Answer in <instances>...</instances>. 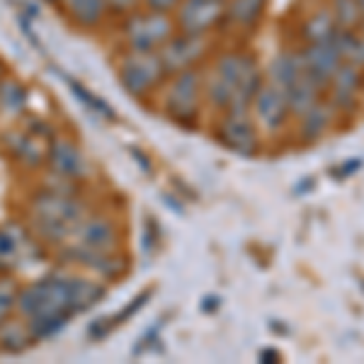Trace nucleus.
Returning <instances> with one entry per match:
<instances>
[{
    "instance_id": "ddd939ff",
    "label": "nucleus",
    "mask_w": 364,
    "mask_h": 364,
    "mask_svg": "<svg viewBox=\"0 0 364 364\" xmlns=\"http://www.w3.org/2000/svg\"><path fill=\"white\" fill-rule=\"evenodd\" d=\"M301 61L311 78L318 85H323L336 75V70L340 68V61H343V54H340L336 42H323V44L309 46L306 54L301 56Z\"/></svg>"
},
{
    "instance_id": "1a4fd4ad",
    "label": "nucleus",
    "mask_w": 364,
    "mask_h": 364,
    "mask_svg": "<svg viewBox=\"0 0 364 364\" xmlns=\"http://www.w3.org/2000/svg\"><path fill=\"white\" fill-rule=\"evenodd\" d=\"M219 141L228 151L240 156H252L257 149V136L245 109H228L224 122L219 124Z\"/></svg>"
},
{
    "instance_id": "7c9ffc66",
    "label": "nucleus",
    "mask_w": 364,
    "mask_h": 364,
    "mask_svg": "<svg viewBox=\"0 0 364 364\" xmlns=\"http://www.w3.org/2000/svg\"><path fill=\"white\" fill-rule=\"evenodd\" d=\"M355 3L360 5V8H364V0H355Z\"/></svg>"
},
{
    "instance_id": "9b49d317",
    "label": "nucleus",
    "mask_w": 364,
    "mask_h": 364,
    "mask_svg": "<svg viewBox=\"0 0 364 364\" xmlns=\"http://www.w3.org/2000/svg\"><path fill=\"white\" fill-rule=\"evenodd\" d=\"M204 51V42L202 37H195V34H185L182 37H170L168 44L158 51L163 66H166V73H182V70L192 68V63L202 56Z\"/></svg>"
},
{
    "instance_id": "f257e3e1",
    "label": "nucleus",
    "mask_w": 364,
    "mask_h": 364,
    "mask_svg": "<svg viewBox=\"0 0 364 364\" xmlns=\"http://www.w3.org/2000/svg\"><path fill=\"white\" fill-rule=\"evenodd\" d=\"M105 296V287L78 274L54 272L29 282L17 291V311L27 321L34 340L51 338L75 314H83Z\"/></svg>"
},
{
    "instance_id": "393cba45",
    "label": "nucleus",
    "mask_w": 364,
    "mask_h": 364,
    "mask_svg": "<svg viewBox=\"0 0 364 364\" xmlns=\"http://www.w3.org/2000/svg\"><path fill=\"white\" fill-rule=\"evenodd\" d=\"M70 87H73L75 97H83V102H85V105H90L92 112H97V114L107 117V119H112V117H114L112 112H109V105H107V102H102V100H100V97L92 95V92L87 90V87H83L80 83H73V80H70Z\"/></svg>"
},
{
    "instance_id": "c85d7f7f",
    "label": "nucleus",
    "mask_w": 364,
    "mask_h": 364,
    "mask_svg": "<svg viewBox=\"0 0 364 364\" xmlns=\"http://www.w3.org/2000/svg\"><path fill=\"white\" fill-rule=\"evenodd\" d=\"M360 166H362V161L360 158H355V161H348V163H343V170H340L338 173V178H345V175H352V173H357V170H360Z\"/></svg>"
},
{
    "instance_id": "cd10ccee",
    "label": "nucleus",
    "mask_w": 364,
    "mask_h": 364,
    "mask_svg": "<svg viewBox=\"0 0 364 364\" xmlns=\"http://www.w3.org/2000/svg\"><path fill=\"white\" fill-rule=\"evenodd\" d=\"M149 10H158V13H170L173 8H178L180 0H144Z\"/></svg>"
},
{
    "instance_id": "dca6fc26",
    "label": "nucleus",
    "mask_w": 364,
    "mask_h": 364,
    "mask_svg": "<svg viewBox=\"0 0 364 364\" xmlns=\"http://www.w3.org/2000/svg\"><path fill=\"white\" fill-rule=\"evenodd\" d=\"M304 73H306V68H304L301 56H291V54L277 56L272 61V66H269V75H272L274 85H279L282 90H287V87L294 83L296 78H301Z\"/></svg>"
},
{
    "instance_id": "39448f33",
    "label": "nucleus",
    "mask_w": 364,
    "mask_h": 364,
    "mask_svg": "<svg viewBox=\"0 0 364 364\" xmlns=\"http://www.w3.org/2000/svg\"><path fill=\"white\" fill-rule=\"evenodd\" d=\"M166 66L158 51H132L129 49L117 63V78L132 97H146L161 85Z\"/></svg>"
},
{
    "instance_id": "bb28decb",
    "label": "nucleus",
    "mask_w": 364,
    "mask_h": 364,
    "mask_svg": "<svg viewBox=\"0 0 364 364\" xmlns=\"http://www.w3.org/2000/svg\"><path fill=\"white\" fill-rule=\"evenodd\" d=\"M107 3V13H114V15H132L136 13V5L139 0H105Z\"/></svg>"
},
{
    "instance_id": "412c9836",
    "label": "nucleus",
    "mask_w": 364,
    "mask_h": 364,
    "mask_svg": "<svg viewBox=\"0 0 364 364\" xmlns=\"http://www.w3.org/2000/svg\"><path fill=\"white\" fill-rule=\"evenodd\" d=\"M306 37L314 44H323V42H333L336 39V25H333V17L328 13H318L314 20L306 25Z\"/></svg>"
},
{
    "instance_id": "20e7f679",
    "label": "nucleus",
    "mask_w": 364,
    "mask_h": 364,
    "mask_svg": "<svg viewBox=\"0 0 364 364\" xmlns=\"http://www.w3.org/2000/svg\"><path fill=\"white\" fill-rule=\"evenodd\" d=\"M63 248L70 262L102 272L117 262V224L105 214H87Z\"/></svg>"
},
{
    "instance_id": "6ab92c4d",
    "label": "nucleus",
    "mask_w": 364,
    "mask_h": 364,
    "mask_svg": "<svg viewBox=\"0 0 364 364\" xmlns=\"http://www.w3.org/2000/svg\"><path fill=\"white\" fill-rule=\"evenodd\" d=\"M328 122H331V109L323 107L321 102H316L314 107L304 114V139L306 141L318 139L321 134L328 129Z\"/></svg>"
},
{
    "instance_id": "a211bd4d",
    "label": "nucleus",
    "mask_w": 364,
    "mask_h": 364,
    "mask_svg": "<svg viewBox=\"0 0 364 364\" xmlns=\"http://www.w3.org/2000/svg\"><path fill=\"white\" fill-rule=\"evenodd\" d=\"M25 248L27 245L22 231L17 233L15 228H0V269L15 267V262L22 260Z\"/></svg>"
},
{
    "instance_id": "0eeeda50",
    "label": "nucleus",
    "mask_w": 364,
    "mask_h": 364,
    "mask_svg": "<svg viewBox=\"0 0 364 364\" xmlns=\"http://www.w3.org/2000/svg\"><path fill=\"white\" fill-rule=\"evenodd\" d=\"M226 13V0H180L178 25L185 34L202 37Z\"/></svg>"
},
{
    "instance_id": "2f4dec72",
    "label": "nucleus",
    "mask_w": 364,
    "mask_h": 364,
    "mask_svg": "<svg viewBox=\"0 0 364 364\" xmlns=\"http://www.w3.org/2000/svg\"><path fill=\"white\" fill-rule=\"evenodd\" d=\"M49 3H61V0H49Z\"/></svg>"
},
{
    "instance_id": "b1692460",
    "label": "nucleus",
    "mask_w": 364,
    "mask_h": 364,
    "mask_svg": "<svg viewBox=\"0 0 364 364\" xmlns=\"http://www.w3.org/2000/svg\"><path fill=\"white\" fill-rule=\"evenodd\" d=\"M25 87L20 83H15V80H8L3 87H0V105H3L5 109H10V112H22V107H25Z\"/></svg>"
},
{
    "instance_id": "c756f323",
    "label": "nucleus",
    "mask_w": 364,
    "mask_h": 364,
    "mask_svg": "<svg viewBox=\"0 0 364 364\" xmlns=\"http://www.w3.org/2000/svg\"><path fill=\"white\" fill-rule=\"evenodd\" d=\"M262 360H277V352H262Z\"/></svg>"
},
{
    "instance_id": "7ed1b4c3",
    "label": "nucleus",
    "mask_w": 364,
    "mask_h": 364,
    "mask_svg": "<svg viewBox=\"0 0 364 364\" xmlns=\"http://www.w3.org/2000/svg\"><path fill=\"white\" fill-rule=\"evenodd\" d=\"M262 87L257 63L243 54H226L219 58L207 85V95L221 109H248Z\"/></svg>"
},
{
    "instance_id": "423d86ee",
    "label": "nucleus",
    "mask_w": 364,
    "mask_h": 364,
    "mask_svg": "<svg viewBox=\"0 0 364 364\" xmlns=\"http://www.w3.org/2000/svg\"><path fill=\"white\" fill-rule=\"evenodd\" d=\"M175 34V25L168 13L146 10L132 13L124 22V42L132 51H161Z\"/></svg>"
},
{
    "instance_id": "6e6552de",
    "label": "nucleus",
    "mask_w": 364,
    "mask_h": 364,
    "mask_svg": "<svg viewBox=\"0 0 364 364\" xmlns=\"http://www.w3.org/2000/svg\"><path fill=\"white\" fill-rule=\"evenodd\" d=\"M199 100V75L197 70L187 68L182 73H175V80L166 95V109L178 122H190L197 114Z\"/></svg>"
},
{
    "instance_id": "2eb2a0df",
    "label": "nucleus",
    "mask_w": 364,
    "mask_h": 364,
    "mask_svg": "<svg viewBox=\"0 0 364 364\" xmlns=\"http://www.w3.org/2000/svg\"><path fill=\"white\" fill-rule=\"evenodd\" d=\"M284 95H287V105H289L291 112L304 117L316 102H318V83H316L309 73H304L301 78H296L294 83L287 87Z\"/></svg>"
},
{
    "instance_id": "f8f14e48",
    "label": "nucleus",
    "mask_w": 364,
    "mask_h": 364,
    "mask_svg": "<svg viewBox=\"0 0 364 364\" xmlns=\"http://www.w3.org/2000/svg\"><path fill=\"white\" fill-rule=\"evenodd\" d=\"M255 117L267 132H274L284 124L287 114H289V105H287V95L279 85L260 87L255 95Z\"/></svg>"
},
{
    "instance_id": "473e14b6",
    "label": "nucleus",
    "mask_w": 364,
    "mask_h": 364,
    "mask_svg": "<svg viewBox=\"0 0 364 364\" xmlns=\"http://www.w3.org/2000/svg\"><path fill=\"white\" fill-rule=\"evenodd\" d=\"M0 75H3V63H0Z\"/></svg>"
},
{
    "instance_id": "a878e982",
    "label": "nucleus",
    "mask_w": 364,
    "mask_h": 364,
    "mask_svg": "<svg viewBox=\"0 0 364 364\" xmlns=\"http://www.w3.org/2000/svg\"><path fill=\"white\" fill-rule=\"evenodd\" d=\"M357 13H360V5H357L355 0H338V17L345 27L357 25V20H360Z\"/></svg>"
},
{
    "instance_id": "4be33fe9",
    "label": "nucleus",
    "mask_w": 364,
    "mask_h": 364,
    "mask_svg": "<svg viewBox=\"0 0 364 364\" xmlns=\"http://www.w3.org/2000/svg\"><path fill=\"white\" fill-rule=\"evenodd\" d=\"M17 291L20 287L10 277H0V326L13 318L17 311Z\"/></svg>"
},
{
    "instance_id": "f03ea898",
    "label": "nucleus",
    "mask_w": 364,
    "mask_h": 364,
    "mask_svg": "<svg viewBox=\"0 0 364 364\" xmlns=\"http://www.w3.org/2000/svg\"><path fill=\"white\" fill-rule=\"evenodd\" d=\"M87 214L85 204L66 192L44 190L29 202L32 231L49 245H66Z\"/></svg>"
},
{
    "instance_id": "4468645a",
    "label": "nucleus",
    "mask_w": 364,
    "mask_h": 364,
    "mask_svg": "<svg viewBox=\"0 0 364 364\" xmlns=\"http://www.w3.org/2000/svg\"><path fill=\"white\" fill-rule=\"evenodd\" d=\"M61 5L70 20L80 27H97L107 17L105 0H61Z\"/></svg>"
},
{
    "instance_id": "aec40b11",
    "label": "nucleus",
    "mask_w": 364,
    "mask_h": 364,
    "mask_svg": "<svg viewBox=\"0 0 364 364\" xmlns=\"http://www.w3.org/2000/svg\"><path fill=\"white\" fill-rule=\"evenodd\" d=\"M262 8H265V0H233L228 5V15L231 20H236L238 25H252V22L260 17Z\"/></svg>"
},
{
    "instance_id": "5701e85b",
    "label": "nucleus",
    "mask_w": 364,
    "mask_h": 364,
    "mask_svg": "<svg viewBox=\"0 0 364 364\" xmlns=\"http://www.w3.org/2000/svg\"><path fill=\"white\" fill-rule=\"evenodd\" d=\"M333 80H336V100L340 105H350V100L357 90L355 68H338L336 75H333Z\"/></svg>"
},
{
    "instance_id": "f3484780",
    "label": "nucleus",
    "mask_w": 364,
    "mask_h": 364,
    "mask_svg": "<svg viewBox=\"0 0 364 364\" xmlns=\"http://www.w3.org/2000/svg\"><path fill=\"white\" fill-rule=\"evenodd\" d=\"M29 343H34L27 321H8L0 326V348L5 352H22Z\"/></svg>"
},
{
    "instance_id": "9d476101",
    "label": "nucleus",
    "mask_w": 364,
    "mask_h": 364,
    "mask_svg": "<svg viewBox=\"0 0 364 364\" xmlns=\"http://www.w3.org/2000/svg\"><path fill=\"white\" fill-rule=\"evenodd\" d=\"M46 163L51 173L63 180H83L87 175L85 156L70 139H54L46 151Z\"/></svg>"
}]
</instances>
